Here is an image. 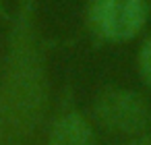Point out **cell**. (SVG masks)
Returning <instances> with one entry per match:
<instances>
[{
  "mask_svg": "<svg viewBox=\"0 0 151 145\" xmlns=\"http://www.w3.org/2000/svg\"><path fill=\"white\" fill-rule=\"evenodd\" d=\"M44 145H97V128L75 100L73 87H64L58 106L50 112Z\"/></svg>",
  "mask_w": 151,
  "mask_h": 145,
  "instance_id": "277c9868",
  "label": "cell"
},
{
  "mask_svg": "<svg viewBox=\"0 0 151 145\" xmlns=\"http://www.w3.org/2000/svg\"><path fill=\"white\" fill-rule=\"evenodd\" d=\"M112 145H151V135L149 137H137V139H124V141H116Z\"/></svg>",
  "mask_w": 151,
  "mask_h": 145,
  "instance_id": "8992f818",
  "label": "cell"
},
{
  "mask_svg": "<svg viewBox=\"0 0 151 145\" xmlns=\"http://www.w3.org/2000/svg\"><path fill=\"white\" fill-rule=\"evenodd\" d=\"M134 66H137V75H139V81L151 91V31L145 33L139 50H137V56H134Z\"/></svg>",
  "mask_w": 151,
  "mask_h": 145,
  "instance_id": "5b68a950",
  "label": "cell"
},
{
  "mask_svg": "<svg viewBox=\"0 0 151 145\" xmlns=\"http://www.w3.org/2000/svg\"><path fill=\"white\" fill-rule=\"evenodd\" d=\"M50 112V52L40 0H15L0 60V145H27Z\"/></svg>",
  "mask_w": 151,
  "mask_h": 145,
  "instance_id": "6da1fadb",
  "label": "cell"
},
{
  "mask_svg": "<svg viewBox=\"0 0 151 145\" xmlns=\"http://www.w3.org/2000/svg\"><path fill=\"white\" fill-rule=\"evenodd\" d=\"M149 2H151V0H149Z\"/></svg>",
  "mask_w": 151,
  "mask_h": 145,
  "instance_id": "52a82bcc",
  "label": "cell"
},
{
  "mask_svg": "<svg viewBox=\"0 0 151 145\" xmlns=\"http://www.w3.org/2000/svg\"><path fill=\"white\" fill-rule=\"evenodd\" d=\"M89 118L95 128L118 137V141L151 135L149 97L124 85L101 87L91 100Z\"/></svg>",
  "mask_w": 151,
  "mask_h": 145,
  "instance_id": "7a4b0ae2",
  "label": "cell"
},
{
  "mask_svg": "<svg viewBox=\"0 0 151 145\" xmlns=\"http://www.w3.org/2000/svg\"><path fill=\"white\" fill-rule=\"evenodd\" d=\"M151 17L149 0H87L83 23L95 46H120L137 40Z\"/></svg>",
  "mask_w": 151,
  "mask_h": 145,
  "instance_id": "3957f363",
  "label": "cell"
}]
</instances>
